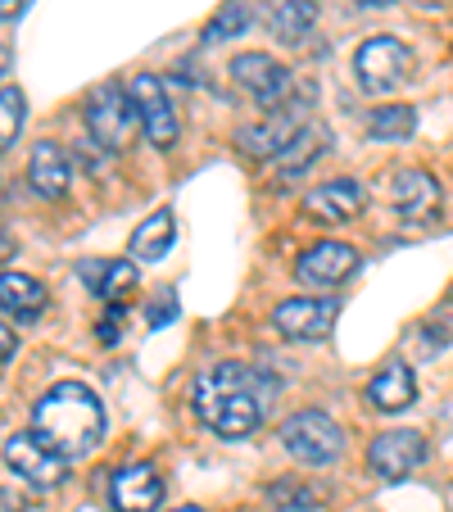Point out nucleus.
<instances>
[{
    "instance_id": "obj_17",
    "label": "nucleus",
    "mask_w": 453,
    "mask_h": 512,
    "mask_svg": "<svg viewBox=\"0 0 453 512\" xmlns=\"http://www.w3.org/2000/svg\"><path fill=\"white\" fill-rule=\"evenodd\" d=\"M46 286L28 272H0V309L14 322H37L46 313Z\"/></svg>"
},
{
    "instance_id": "obj_6",
    "label": "nucleus",
    "mask_w": 453,
    "mask_h": 512,
    "mask_svg": "<svg viewBox=\"0 0 453 512\" xmlns=\"http://www.w3.org/2000/svg\"><path fill=\"white\" fill-rule=\"evenodd\" d=\"M313 100V87L309 91H299L295 100H286V105L277 109V114H268L263 123H254V127H241L236 132V145H241L245 155H254V159H277L281 150L290 145V136L304 127V118H299V109Z\"/></svg>"
},
{
    "instance_id": "obj_15",
    "label": "nucleus",
    "mask_w": 453,
    "mask_h": 512,
    "mask_svg": "<svg viewBox=\"0 0 453 512\" xmlns=\"http://www.w3.org/2000/svg\"><path fill=\"white\" fill-rule=\"evenodd\" d=\"M354 268H358V250H349V245H340V241H318L313 250L299 254L295 277L304 281V286H336V281H345Z\"/></svg>"
},
{
    "instance_id": "obj_28",
    "label": "nucleus",
    "mask_w": 453,
    "mask_h": 512,
    "mask_svg": "<svg viewBox=\"0 0 453 512\" xmlns=\"http://www.w3.org/2000/svg\"><path fill=\"white\" fill-rule=\"evenodd\" d=\"M14 349H19V336H14V331L5 327V322H0V363H10Z\"/></svg>"
},
{
    "instance_id": "obj_5",
    "label": "nucleus",
    "mask_w": 453,
    "mask_h": 512,
    "mask_svg": "<svg viewBox=\"0 0 453 512\" xmlns=\"http://www.w3.org/2000/svg\"><path fill=\"white\" fill-rule=\"evenodd\" d=\"M413 50L399 37H367L354 55V78L363 91H399L408 78H413Z\"/></svg>"
},
{
    "instance_id": "obj_31",
    "label": "nucleus",
    "mask_w": 453,
    "mask_h": 512,
    "mask_svg": "<svg viewBox=\"0 0 453 512\" xmlns=\"http://www.w3.org/2000/svg\"><path fill=\"white\" fill-rule=\"evenodd\" d=\"M10 59H14V50L5 46V41H0V78H5V73H10Z\"/></svg>"
},
{
    "instance_id": "obj_11",
    "label": "nucleus",
    "mask_w": 453,
    "mask_h": 512,
    "mask_svg": "<svg viewBox=\"0 0 453 512\" xmlns=\"http://www.w3.org/2000/svg\"><path fill=\"white\" fill-rule=\"evenodd\" d=\"M5 467H10L19 481L28 485H59L64 481V458L55 454V449L41 445V435L37 431H19L5 440Z\"/></svg>"
},
{
    "instance_id": "obj_18",
    "label": "nucleus",
    "mask_w": 453,
    "mask_h": 512,
    "mask_svg": "<svg viewBox=\"0 0 453 512\" xmlns=\"http://www.w3.org/2000/svg\"><path fill=\"white\" fill-rule=\"evenodd\" d=\"M367 399H372L376 413H404V408L417 399L413 368H404V363H390V368H381L372 377V386H367Z\"/></svg>"
},
{
    "instance_id": "obj_20",
    "label": "nucleus",
    "mask_w": 453,
    "mask_h": 512,
    "mask_svg": "<svg viewBox=\"0 0 453 512\" xmlns=\"http://www.w3.org/2000/svg\"><path fill=\"white\" fill-rule=\"evenodd\" d=\"M173 236H177V223H173V213H150L141 227H136L132 236V259L141 263H159L168 250H173Z\"/></svg>"
},
{
    "instance_id": "obj_26",
    "label": "nucleus",
    "mask_w": 453,
    "mask_h": 512,
    "mask_svg": "<svg viewBox=\"0 0 453 512\" xmlns=\"http://www.w3.org/2000/svg\"><path fill=\"white\" fill-rule=\"evenodd\" d=\"M272 503H277L281 512H309L313 503H318V494H313L309 485L286 481V485H277V490H272Z\"/></svg>"
},
{
    "instance_id": "obj_30",
    "label": "nucleus",
    "mask_w": 453,
    "mask_h": 512,
    "mask_svg": "<svg viewBox=\"0 0 453 512\" xmlns=\"http://www.w3.org/2000/svg\"><path fill=\"white\" fill-rule=\"evenodd\" d=\"M19 10H23V0H0V23L19 19Z\"/></svg>"
},
{
    "instance_id": "obj_9",
    "label": "nucleus",
    "mask_w": 453,
    "mask_h": 512,
    "mask_svg": "<svg viewBox=\"0 0 453 512\" xmlns=\"http://www.w3.org/2000/svg\"><path fill=\"white\" fill-rule=\"evenodd\" d=\"M127 96H132L136 118H141V127H145V141L155 145V150H168V145L177 141V114H173V100H168L164 82H159L155 73H141V78L127 87Z\"/></svg>"
},
{
    "instance_id": "obj_24",
    "label": "nucleus",
    "mask_w": 453,
    "mask_h": 512,
    "mask_svg": "<svg viewBox=\"0 0 453 512\" xmlns=\"http://www.w3.org/2000/svg\"><path fill=\"white\" fill-rule=\"evenodd\" d=\"M272 28H277L281 41L299 46V41L309 37V28H313V0H286V5H277V14H272Z\"/></svg>"
},
{
    "instance_id": "obj_23",
    "label": "nucleus",
    "mask_w": 453,
    "mask_h": 512,
    "mask_svg": "<svg viewBox=\"0 0 453 512\" xmlns=\"http://www.w3.org/2000/svg\"><path fill=\"white\" fill-rule=\"evenodd\" d=\"M245 28H250V5H241V0H232V5H222V10L213 14L209 23H204L200 41H204V46H218V41H232V37H241Z\"/></svg>"
},
{
    "instance_id": "obj_16",
    "label": "nucleus",
    "mask_w": 453,
    "mask_h": 512,
    "mask_svg": "<svg viewBox=\"0 0 453 512\" xmlns=\"http://www.w3.org/2000/svg\"><path fill=\"white\" fill-rule=\"evenodd\" d=\"M28 182L41 200H64L68 195V155L55 141H37L28 159Z\"/></svg>"
},
{
    "instance_id": "obj_7",
    "label": "nucleus",
    "mask_w": 453,
    "mask_h": 512,
    "mask_svg": "<svg viewBox=\"0 0 453 512\" xmlns=\"http://www.w3.org/2000/svg\"><path fill=\"white\" fill-rule=\"evenodd\" d=\"M340 300H318V295H295L272 309V327L286 340H327L336 331Z\"/></svg>"
},
{
    "instance_id": "obj_13",
    "label": "nucleus",
    "mask_w": 453,
    "mask_h": 512,
    "mask_svg": "<svg viewBox=\"0 0 453 512\" xmlns=\"http://www.w3.org/2000/svg\"><path fill=\"white\" fill-rule=\"evenodd\" d=\"M367 204V191L354 182V177H331V182L313 186L309 200H304V213L309 218H318L322 227H336V223H349V218H358Z\"/></svg>"
},
{
    "instance_id": "obj_2",
    "label": "nucleus",
    "mask_w": 453,
    "mask_h": 512,
    "mask_svg": "<svg viewBox=\"0 0 453 512\" xmlns=\"http://www.w3.org/2000/svg\"><path fill=\"white\" fill-rule=\"evenodd\" d=\"M32 431L41 435V445L55 449L59 458H82L100 445L105 435V408H100L96 390L82 381H59L32 408Z\"/></svg>"
},
{
    "instance_id": "obj_22",
    "label": "nucleus",
    "mask_w": 453,
    "mask_h": 512,
    "mask_svg": "<svg viewBox=\"0 0 453 512\" xmlns=\"http://www.w3.org/2000/svg\"><path fill=\"white\" fill-rule=\"evenodd\" d=\"M417 132V109L413 105H381L367 118V136L372 141H404Z\"/></svg>"
},
{
    "instance_id": "obj_21",
    "label": "nucleus",
    "mask_w": 453,
    "mask_h": 512,
    "mask_svg": "<svg viewBox=\"0 0 453 512\" xmlns=\"http://www.w3.org/2000/svg\"><path fill=\"white\" fill-rule=\"evenodd\" d=\"M82 277H96V295L105 304H123V295L136 286V263L132 259H109V263H96V268H82Z\"/></svg>"
},
{
    "instance_id": "obj_10",
    "label": "nucleus",
    "mask_w": 453,
    "mask_h": 512,
    "mask_svg": "<svg viewBox=\"0 0 453 512\" xmlns=\"http://www.w3.org/2000/svg\"><path fill=\"white\" fill-rule=\"evenodd\" d=\"M367 463L381 481H408L426 463V435L422 431H381L367 449Z\"/></svg>"
},
{
    "instance_id": "obj_33",
    "label": "nucleus",
    "mask_w": 453,
    "mask_h": 512,
    "mask_svg": "<svg viewBox=\"0 0 453 512\" xmlns=\"http://www.w3.org/2000/svg\"><path fill=\"white\" fill-rule=\"evenodd\" d=\"M173 512H204V508H173Z\"/></svg>"
},
{
    "instance_id": "obj_29",
    "label": "nucleus",
    "mask_w": 453,
    "mask_h": 512,
    "mask_svg": "<svg viewBox=\"0 0 453 512\" xmlns=\"http://www.w3.org/2000/svg\"><path fill=\"white\" fill-rule=\"evenodd\" d=\"M173 313H177V304H173V300H164V304H155V309H150V322L159 327V322H168Z\"/></svg>"
},
{
    "instance_id": "obj_32",
    "label": "nucleus",
    "mask_w": 453,
    "mask_h": 512,
    "mask_svg": "<svg viewBox=\"0 0 453 512\" xmlns=\"http://www.w3.org/2000/svg\"><path fill=\"white\" fill-rule=\"evenodd\" d=\"M358 5H390V0H358Z\"/></svg>"
},
{
    "instance_id": "obj_4",
    "label": "nucleus",
    "mask_w": 453,
    "mask_h": 512,
    "mask_svg": "<svg viewBox=\"0 0 453 512\" xmlns=\"http://www.w3.org/2000/svg\"><path fill=\"white\" fill-rule=\"evenodd\" d=\"M136 105L118 82H100L96 91L87 96V132L100 150L109 155H123L127 145H132V132H136Z\"/></svg>"
},
{
    "instance_id": "obj_19",
    "label": "nucleus",
    "mask_w": 453,
    "mask_h": 512,
    "mask_svg": "<svg viewBox=\"0 0 453 512\" xmlns=\"http://www.w3.org/2000/svg\"><path fill=\"white\" fill-rule=\"evenodd\" d=\"M331 145V132L322 123H309V127H299L295 136H290V145L277 155V173L281 177H299V173H309L313 164L322 159V150Z\"/></svg>"
},
{
    "instance_id": "obj_12",
    "label": "nucleus",
    "mask_w": 453,
    "mask_h": 512,
    "mask_svg": "<svg viewBox=\"0 0 453 512\" xmlns=\"http://www.w3.org/2000/svg\"><path fill=\"white\" fill-rule=\"evenodd\" d=\"M390 204L404 223H431L440 213V186L426 168H399L390 177Z\"/></svg>"
},
{
    "instance_id": "obj_1",
    "label": "nucleus",
    "mask_w": 453,
    "mask_h": 512,
    "mask_svg": "<svg viewBox=\"0 0 453 512\" xmlns=\"http://www.w3.org/2000/svg\"><path fill=\"white\" fill-rule=\"evenodd\" d=\"M277 395V381L263 372L245 368V363H213L195 381V417L222 440H245L259 431L263 404Z\"/></svg>"
},
{
    "instance_id": "obj_3",
    "label": "nucleus",
    "mask_w": 453,
    "mask_h": 512,
    "mask_svg": "<svg viewBox=\"0 0 453 512\" xmlns=\"http://www.w3.org/2000/svg\"><path fill=\"white\" fill-rule=\"evenodd\" d=\"M277 440L295 463H309V467H327L345 454V431H340L322 408H299V413H290L286 422H281Z\"/></svg>"
},
{
    "instance_id": "obj_25",
    "label": "nucleus",
    "mask_w": 453,
    "mask_h": 512,
    "mask_svg": "<svg viewBox=\"0 0 453 512\" xmlns=\"http://www.w3.org/2000/svg\"><path fill=\"white\" fill-rule=\"evenodd\" d=\"M28 118V96L19 87H0V150H10Z\"/></svg>"
},
{
    "instance_id": "obj_27",
    "label": "nucleus",
    "mask_w": 453,
    "mask_h": 512,
    "mask_svg": "<svg viewBox=\"0 0 453 512\" xmlns=\"http://www.w3.org/2000/svg\"><path fill=\"white\" fill-rule=\"evenodd\" d=\"M123 327H127V313H123V304H109V313L100 318V340L105 345H118V336H123Z\"/></svg>"
},
{
    "instance_id": "obj_8",
    "label": "nucleus",
    "mask_w": 453,
    "mask_h": 512,
    "mask_svg": "<svg viewBox=\"0 0 453 512\" xmlns=\"http://www.w3.org/2000/svg\"><path fill=\"white\" fill-rule=\"evenodd\" d=\"M232 78L236 87H245L263 109H281L286 105V91H290V68L281 59L263 55V50H245V55L232 59Z\"/></svg>"
},
{
    "instance_id": "obj_14",
    "label": "nucleus",
    "mask_w": 453,
    "mask_h": 512,
    "mask_svg": "<svg viewBox=\"0 0 453 512\" xmlns=\"http://www.w3.org/2000/svg\"><path fill=\"white\" fill-rule=\"evenodd\" d=\"M109 499L118 512H155L164 499V476L155 472V463H127L114 472Z\"/></svg>"
}]
</instances>
